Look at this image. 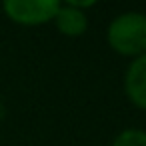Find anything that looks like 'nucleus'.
Returning a JSON list of instances; mask_svg holds the SVG:
<instances>
[{"instance_id": "nucleus-6", "label": "nucleus", "mask_w": 146, "mask_h": 146, "mask_svg": "<svg viewBox=\"0 0 146 146\" xmlns=\"http://www.w3.org/2000/svg\"><path fill=\"white\" fill-rule=\"evenodd\" d=\"M64 4H68V6H72V8H76V10H82V8H90V6H94L96 2L94 0H68V2H64Z\"/></svg>"}, {"instance_id": "nucleus-4", "label": "nucleus", "mask_w": 146, "mask_h": 146, "mask_svg": "<svg viewBox=\"0 0 146 146\" xmlns=\"http://www.w3.org/2000/svg\"><path fill=\"white\" fill-rule=\"evenodd\" d=\"M56 28L64 34V36H80L82 32H86L88 28V18L82 10H76L68 4L60 2V8L54 16Z\"/></svg>"}, {"instance_id": "nucleus-7", "label": "nucleus", "mask_w": 146, "mask_h": 146, "mask_svg": "<svg viewBox=\"0 0 146 146\" xmlns=\"http://www.w3.org/2000/svg\"><path fill=\"white\" fill-rule=\"evenodd\" d=\"M4 116H6V108H4V104H2V102H0V120H2Z\"/></svg>"}, {"instance_id": "nucleus-1", "label": "nucleus", "mask_w": 146, "mask_h": 146, "mask_svg": "<svg viewBox=\"0 0 146 146\" xmlns=\"http://www.w3.org/2000/svg\"><path fill=\"white\" fill-rule=\"evenodd\" d=\"M106 38L118 54L134 58L146 54V14L124 12L116 16L108 26Z\"/></svg>"}, {"instance_id": "nucleus-5", "label": "nucleus", "mask_w": 146, "mask_h": 146, "mask_svg": "<svg viewBox=\"0 0 146 146\" xmlns=\"http://www.w3.org/2000/svg\"><path fill=\"white\" fill-rule=\"evenodd\" d=\"M112 146H146V132L138 128H126L114 138Z\"/></svg>"}, {"instance_id": "nucleus-2", "label": "nucleus", "mask_w": 146, "mask_h": 146, "mask_svg": "<svg viewBox=\"0 0 146 146\" xmlns=\"http://www.w3.org/2000/svg\"><path fill=\"white\" fill-rule=\"evenodd\" d=\"M2 8L10 20L18 24L34 26L54 20L60 2L58 0H6Z\"/></svg>"}, {"instance_id": "nucleus-3", "label": "nucleus", "mask_w": 146, "mask_h": 146, "mask_svg": "<svg viewBox=\"0 0 146 146\" xmlns=\"http://www.w3.org/2000/svg\"><path fill=\"white\" fill-rule=\"evenodd\" d=\"M124 90L132 104L146 110V54L136 56L126 70Z\"/></svg>"}]
</instances>
